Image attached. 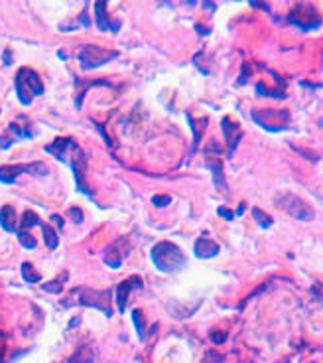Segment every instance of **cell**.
Wrapping results in <instances>:
<instances>
[{"label":"cell","mask_w":323,"mask_h":363,"mask_svg":"<svg viewBox=\"0 0 323 363\" xmlns=\"http://www.w3.org/2000/svg\"><path fill=\"white\" fill-rule=\"evenodd\" d=\"M195 30L201 34V36H205V34H209V30L205 28V26H201V24H195Z\"/></svg>","instance_id":"obj_32"},{"label":"cell","mask_w":323,"mask_h":363,"mask_svg":"<svg viewBox=\"0 0 323 363\" xmlns=\"http://www.w3.org/2000/svg\"><path fill=\"white\" fill-rule=\"evenodd\" d=\"M311 294H313L317 300H321V302H323V284H321V282H315V284H313V288H311Z\"/></svg>","instance_id":"obj_26"},{"label":"cell","mask_w":323,"mask_h":363,"mask_svg":"<svg viewBox=\"0 0 323 363\" xmlns=\"http://www.w3.org/2000/svg\"><path fill=\"white\" fill-rule=\"evenodd\" d=\"M248 75H250V67H248V63H244V65H242V73H241V77H239V85H242V83L246 81Z\"/></svg>","instance_id":"obj_28"},{"label":"cell","mask_w":323,"mask_h":363,"mask_svg":"<svg viewBox=\"0 0 323 363\" xmlns=\"http://www.w3.org/2000/svg\"><path fill=\"white\" fill-rule=\"evenodd\" d=\"M16 93H18V99L22 105H30L32 97L44 93V83H42L40 75L30 67H22L16 73Z\"/></svg>","instance_id":"obj_3"},{"label":"cell","mask_w":323,"mask_h":363,"mask_svg":"<svg viewBox=\"0 0 323 363\" xmlns=\"http://www.w3.org/2000/svg\"><path fill=\"white\" fill-rule=\"evenodd\" d=\"M152 203H154L156 207H166V205L172 203V197H170V195H154V197H152Z\"/></svg>","instance_id":"obj_25"},{"label":"cell","mask_w":323,"mask_h":363,"mask_svg":"<svg viewBox=\"0 0 323 363\" xmlns=\"http://www.w3.org/2000/svg\"><path fill=\"white\" fill-rule=\"evenodd\" d=\"M207 168L213 170V180H215V186L217 188H225V178H223V162L219 158H211L207 160Z\"/></svg>","instance_id":"obj_16"},{"label":"cell","mask_w":323,"mask_h":363,"mask_svg":"<svg viewBox=\"0 0 323 363\" xmlns=\"http://www.w3.org/2000/svg\"><path fill=\"white\" fill-rule=\"evenodd\" d=\"M118 57V52H112V50H103L99 46H83L79 50V61H81V67L83 69H95V67H101L105 63H108L110 59Z\"/></svg>","instance_id":"obj_8"},{"label":"cell","mask_w":323,"mask_h":363,"mask_svg":"<svg viewBox=\"0 0 323 363\" xmlns=\"http://www.w3.org/2000/svg\"><path fill=\"white\" fill-rule=\"evenodd\" d=\"M42 227V231H44V239H46V245L54 251V249H57V243H59V239H57V233L50 227V225H46V223H42L40 225Z\"/></svg>","instance_id":"obj_18"},{"label":"cell","mask_w":323,"mask_h":363,"mask_svg":"<svg viewBox=\"0 0 323 363\" xmlns=\"http://www.w3.org/2000/svg\"><path fill=\"white\" fill-rule=\"evenodd\" d=\"M225 334H221V332H211V339L215 341V343H223L225 341Z\"/></svg>","instance_id":"obj_30"},{"label":"cell","mask_w":323,"mask_h":363,"mask_svg":"<svg viewBox=\"0 0 323 363\" xmlns=\"http://www.w3.org/2000/svg\"><path fill=\"white\" fill-rule=\"evenodd\" d=\"M95 22H97V28L101 32H107V30L118 32L120 30V22L108 20V16H107V2H103V0L95 4Z\"/></svg>","instance_id":"obj_12"},{"label":"cell","mask_w":323,"mask_h":363,"mask_svg":"<svg viewBox=\"0 0 323 363\" xmlns=\"http://www.w3.org/2000/svg\"><path fill=\"white\" fill-rule=\"evenodd\" d=\"M18 241L22 243V247H26V249H36V239L28 231L18 229Z\"/></svg>","instance_id":"obj_21"},{"label":"cell","mask_w":323,"mask_h":363,"mask_svg":"<svg viewBox=\"0 0 323 363\" xmlns=\"http://www.w3.org/2000/svg\"><path fill=\"white\" fill-rule=\"evenodd\" d=\"M256 93H260V95H264V97H280V99H284L286 95L282 93V91H276V89H268L264 83H258L256 85Z\"/></svg>","instance_id":"obj_24"},{"label":"cell","mask_w":323,"mask_h":363,"mask_svg":"<svg viewBox=\"0 0 323 363\" xmlns=\"http://www.w3.org/2000/svg\"><path fill=\"white\" fill-rule=\"evenodd\" d=\"M0 227L8 233H16L18 231V223H16V211L12 205H2L0 209Z\"/></svg>","instance_id":"obj_15"},{"label":"cell","mask_w":323,"mask_h":363,"mask_svg":"<svg viewBox=\"0 0 323 363\" xmlns=\"http://www.w3.org/2000/svg\"><path fill=\"white\" fill-rule=\"evenodd\" d=\"M252 215H254V219L258 221L260 227H270V225H272V217H270L268 213H264L262 209L254 207V209H252Z\"/></svg>","instance_id":"obj_22"},{"label":"cell","mask_w":323,"mask_h":363,"mask_svg":"<svg viewBox=\"0 0 323 363\" xmlns=\"http://www.w3.org/2000/svg\"><path fill=\"white\" fill-rule=\"evenodd\" d=\"M193 251H195V257H199V259H211L219 253V245L209 237H199L195 241Z\"/></svg>","instance_id":"obj_14"},{"label":"cell","mask_w":323,"mask_h":363,"mask_svg":"<svg viewBox=\"0 0 323 363\" xmlns=\"http://www.w3.org/2000/svg\"><path fill=\"white\" fill-rule=\"evenodd\" d=\"M67 279H69V273H61V275H59V279H55V280H52V282L44 284L42 288H44L46 292H54V294H59V292L63 290V284H61V282H65Z\"/></svg>","instance_id":"obj_19"},{"label":"cell","mask_w":323,"mask_h":363,"mask_svg":"<svg viewBox=\"0 0 323 363\" xmlns=\"http://www.w3.org/2000/svg\"><path fill=\"white\" fill-rule=\"evenodd\" d=\"M130 251V245H128V239L126 237H118L116 241H112V245H108L107 253H105V263L112 269H118L124 261V257L128 255Z\"/></svg>","instance_id":"obj_10"},{"label":"cell","mask_w":323,"mask_h":363,"mask_svg":"<svg viewBox=\"0 0 323 363\" xmlns=\"http://www.w3.org/2000/svg\"><path fill=\"white\" fill-rule=\"evenodd\" d=\"M217 213H219L221 217L229 219V221H233V217H235V213H233V211H229V209H225V207H219V209H217Z\"/></svg>","instance_id":"obj_29"},{"label":"cell","mask_w":323,"mask_h":363,"mask_svg":"<svg viewBox=\"0 0 323 363\" xmlns=\"http://www.w3.org/2000/svg\"><path fill=\"white\" fill-rule=\"evenodd\" d=\"M152 263L162 273H174L186 265V255L178 245L170 243V241H160L152 249Z\"/></svg>","instance_id":"obj_2"},{"label":"cell","mask_w":323,"mask_h":363,"mask_svg":"<svg viewBox=\"0 0 323 363\" xmlns=\"http://www.w3.org/2000/svg\"><path fill=\"white\" fill-rule=\"evenodd\" d=\"M38 174V176H48L50 174V168L44 164V162H34V164H20V166H14V164H8V166H0V182L2 184H14L16 178L20 174Z\"/></svg>","instance_id":"obj_9"},{"label":"cell","mask_w":323,"mask_h":363,"mask_svg":"<svg viewBox=\"0 0 323 363\" xmlns=\"http://www.w3.org/2000/svg\"><path fill=\"white\" fill-rule=\"evenodd\" d=\"M252 118L266 131H284L290 123V112L286 109H262L252 111Z\"/></svg>","instance_id":"obj_7"},{"label":"cell","mask_w":323,"mask_h":363,"mask_svg":"<svg viewBox=\"0 0 323 363\" xmlns=\"http://www.w3.org/2000/svg\"><path fill=\"white\" fill-rule=\"evenodd\" d=\"M71 294H77V304L103 310L105 316H112L110 302H112V290H93V288H73Z\"/></svg>","instance_id":"obj_4"},{"label":"cell","mask_w":323,"mask_h":363,"mask_svg":"<svg viewBox=\"0 0 323 363\" xmlns=\"http://www.w3.org/2000/svg\"><path fill=\"white\" fill-rule=\"evenodd\" d=\"M4 59H6V65H10V63H12V54H10V50H6V52H4Z\"/></svg>","instance_id":"obj_33"},{"label":"cell","mask_w":323,"mask_h":363,"mask_svg":"<svg viewBox=\"0 0 323 363\" xmlns=\"http://www.w3.org/2000/svg\"><path fill=\"white\" fill-rule=\"evenodd\" d=\"M144 284H142V279L140 277H130V279H126V280H122L118 286H116V304H118V312L122 314L124 310H126V298H128V294L132 292V288H142Z\"/></svg>","instance_id":"obj_11"},{"label":"cell","mask_w":323,"mask_h":363,"mask_svg":"<svg viewBox=\"0 0 323 363\" xmlns=\"http://www.w3.org/2000/svg\"><path fill=\"white\" fill-rule=\"evenodd\" d=\"M48 154L55 156L57 160L65 162L71 166L73 174H75V182H77V188L79 192L87 194V195H93V192L89 190L87 182H85V174H87V160H85V154L81 150V146L73 140V139H55L52 144H48L44 148Z\"/></svg>","instance_id":"obj_1"},{"label":"cell","mask_w":323,"mask_h":363,"mask_svg":"<svg viewBox=\"0 0 323 363\" xmlns=\"http://www.w3.org/2000/svg\"><path fill=\"white\" fill-rule=\"evenodd\" d=\"M223 133H225V139H227V144H229V154L233 156V152H235V148H237V144H239V140L242 139V131L239 129V125H235L233 120L229 118V116H225L223 118Z\"/></svg>","instance_id":"obj_13"},{"label":"cell","mask_w":323,"mask_h":363,"mask_svg":"<svg viewBox=\"0 0 323 363\" xmlns=\"http://www.w3.org/2000/svg\"><path fill=\"white\" fill-rule=\"evenodd\" d=\"M276 205L280 209H284L286 213H290L292 217L299 219V221H311L315 217L313 207L307 201H303L301 197L294 195V194H282V195H278L276 197Z\"/></svg>","instance_id":"obj_5"},{"label":"cell","mask_w":323,"mask_h":363,"mask_svg":"<svg viewBox=\"0 0 323 363\" xmlns=\"http://www.w3.org/2000/svg\"><path fill=\"white\" fill-rule=\"evenodd\" d=\"M52 221L57 225V229H63V219L59 215H52Z\"/></svg>","instance_id":"obj_31"},{"label":"cell","mask_w":323,"mask_h":363,"mask_svg":"<svg viewBox=\"0 0 323 363\" xmlns=\"http://www.w3.org/2000/svg\"><path fill=\"white\" fill-rule=\"evenodd\" d=\"M288 22L294 24V26H297V28L303 30V32H309V30H315V28L321 26V16H319V12H317L311 4L299 2V4H296L294 10L288 14Z\"/></svg>","instance_id":"obj_6"},{"label":"cell","mask_w":323,"mask_h":363,"mask_svg":"<svg viewBox=\"0 0 323 363\" xmlns=\"http://www.w3.org/2000/svg\"><path fill=\"white\" fill-rule=\"evenodd\" d=\"M67 213H69V217H73V221H75V223H81V221H83V213H81V209L71 207Z\"/></svg>","instance_id":"obj_27"},{"label":"cell","mask_w":323,"mask_h":363,"mask_svg":"<svg viewBox=\"0 0 323 363\" xmlns=\"http://www.w3.org/2000/svg\"><path fill=\"white\" fill-rule=\"evenodd\" d=\"M132 320H134V324H136V330H138V337L140 339H144V335H146V328H144V324H142V312L136 308V310H132Z\"/></svg>","instance_id":"obj_23"},{"label":"cell","mask_w":323,"mask_h":363,"mask_svg":"<svg viewBox=\"0 0 323 363\" xmlns=\"http://www.w3.org/2000/svg\"><path fill=\"white\" fill-rule=\"evenodd\" d=\"M22 279H24L26 282L34 284V282H40V280H42V275L36 273V271L32 269L30 263H22Z\"/></svg>","instance_id":"obj_20"},{"label":"cell","mask_w":323,"mask_h":363,"mask_svg":"<svg viewBox=\"0 0 323 363\" xmlns=\"http://www.w3.org/2000/svg\"><path fill=\"white\" fill-rule=\"evenodd\" d=\"M42 223H44V221L38 217V213H34L32 209H26L24 215H22V221H20V229L26 231V229L32 227V225H42Z\"/></svg>","instance_id":"obj_17"},{"label":"cell","mask_w":323,"mask_h":363,"mask_svg":"<svg viewBox=\"0 0 323 363\" xmlns=\"http://www.w3.org/2000/svg\"><path fill=\"white\" fill-rule=\"evenodd\" d=\"M242 211H244V203H241V207H239V209H237V215H241V213H242Z\"/></svg>","instance_id":"obj_34"}]
</instances>
